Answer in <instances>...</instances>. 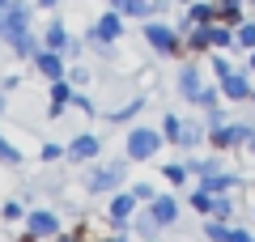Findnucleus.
Masks as SVG:
<instances>
[{
	"label": "nucleus",
	"mask_w": 255,
	"mask_h": 242,
	"mask_svg": "<svg viewBox=\"0 0 255 242\" xmlns=\"http://www.w3.org/2000/svg\"><path fill=\"white\" fill-rule=\"evenodd\" d=\"M30 4H21V0H9V4H0V38L13 47V55H21V60H34L38 47H43V38H34V30H30Z\"/></svg>",
	"instance_id": "nucleus-1"
},
{
	"label": "nucleus",
	"mask_w": 255,
	"mask_h": 242,
	"mask_svg": "<svg viewBox=\"0 0 255 242\" xmlns=\"http://www.w3.org/2000/svg\"><path fill=\"white\" fill-rule=\"evenodd\" d=\"M128 179V153L115 161H102V166H94L90 174H85V191L90 196H111V191H119Z\"/></svg>",
	"instance_id": "nucleus-2"
},
{
	"label": "nucleus",
	"mask_w": 255,
	"mask_h": 242,
	"mask_svg": "<svg viewBox=\"0 0 255 242\" xmlns=\"http://www.w3.org/2000/svg\"><path fill=\"white\" fill-rule=\"evenodd\" d=\"M145 47L153 55H179V51H187L183 47V34H179V26H166V21H145Z\"/></svg>",
	"instance_id": "nucleus-3"
},
{
	"label": "nucleus",
	"mask_w": 255,
	"mask_h": 242,
	"mask_svg": "<svg viewBox=\"0 0 255 242\" xmlns=\"http://www.w3.org/2000/svg\"><path fill=\"white\" fill-rule=\"evenodd\" d=\"M162 144H166L162 127H132V132H128L124 153H128V161H149L157 149H162Z\"/></svg>",
	"instance_id": "nucleus-4"
},
{
	"label": "nucleus",
	"mask_w": 255,
	"mask_h": 242,
	"mask_svg": "<svg viewBox=\"0 0 255 242\" xmlns=\"http://www.w3.org/2000/svg\"><path fill=\"white\" fill-rule=\"evenodd\" d=\"M136 204H140V200L132 196V191H111V208H107V225H111V234H128V230H132Z\"/></svg>",
	"instance_id": "nucleus-5"
},
{
	"label": "nucleus",
	"mask_w": 255,
	"mask_h": 242,
	"mask_svg": "<svg viewBox=\"0 0 255 242\" xmlns=\"http://www.w3.org/2000/svg\"><path fill=\"white\" fill-rule=\"evenodd\" d=\"M247 132H251V123H234V119H226V123H221V127H213V132H209V144H213V149H243V144H247Z\"/></svg>",
	"instance_id": "nucleus-6"
},
{
	"label": "nucleus",
	"mask_w": 255,
	"mask_h": 242,
	"mask_svg": "<svg viewBox=\"0 0 255 242\" xmlns=\"http://www.w3.org/2000/svg\"><path fill=\"white\" fill-rule=\"evenodd\" d=\"M26 234L34 242L55 238V234H60V217H55L51 208H30V213H26Z\"/></svg>",
	"instance_id": "nucleus-7"
},
{
	"label": "nucleus",
	"mask_w": 255,
	"mask_h": 242,
	"mask_svg": "<svg viewBox=\"0 0 255 242\" xmlns=\"http://www.w3.org/2000/svg\"><path fill=\"white\" fill-rule=\"evenodd\" d=\"M174 90H179L183 102H200V94L209 90V85H204V77H200V68H196V64H183L179 77H174Z\"/></svg>",
	"instance_id": "nucleus-8"
},
{
	"label": "nucleus",
	"mask_w": 255,
	"mask_h": 242,
	"mask_svg": "<svg viewBox=\"0 0 255 242\" xmlns=\"http://www.w3.org/2000/svg\"><path fill=\"white\" fill-rule=\"evenodd\" d=\"M217 90L226 94L230 102H247V98L255 94V90H251V72H247V68H234L230 77H221V81H217Z\"/></svg>",
	"instance_id": "nucleus-9"
},
{
	"label": "nucleus",
	"mask_w": 255,
	"mask_h": 242,
	"mask_svg": "<svg viewBox=\"0 0 255 242\" xmlns=\"http://www.w3.org/2000/svg\"><path fill=\"white\" fill-rule=\"evenodd\" d=\"M34 68L43 72V81H47V85H51V81H64V77H68V68H64V55H60V51H47V47H38Z\"/></svg>",
	"instance_id": "nucleus-10"
},
{
	"label": "nucleus",
	"mask_w": 255,
	"mask_h": 242,
	"mask_svg": "<svg viewBox=\"0 0 255 242\" xmlns=\"http://www.w3.org/2000/svg\"><path fill=\"white\" fill-rule=\"evenodd\" d=\"M119 34H124V17H119L115 9H111V13H102V17L94 21V30H90V38H94V43H119Z\"/></svg>",
	"instance_id": "nucleus-11"
},
{
	"label": "nucleus",
	"mask_w": 255,
	"mask_h": 242,
	"mask_svg": "<svg viewBox=\"0 0 255 242\" xmlns=\"http://www.w3.org/2000/svg\"><path fill=\"white\" fill-rule=\"evenodd\" d=\"M98 149H102V140H98V136H90V132H81V136L68 140V157H73V161H94V157H98Z\"/></svg>",
	"instance_id": "nucleus-12"
},
{
	"label": "nucleus",
	"mask_w": 255,
	"mask_h": 242,
	"mask_svg": "<svg viewBox=\"0 0 255 242\" xmlns=\"http://www.w3.org/2000/svg\"><path fill=\"white\" fill-rule=\"evenodd\" d=\"M149 213H153V221L166 230V225L179 221V200H174V196H153V200H149Z\"/></svg>",
	"instance_id": "nucleus-13"
},
{
	"label": "nucleus",
	"mask_w": 255,
	"mask_h": 242,
	"mask_svg": "<svg viewBox=\"0 0 255 242\" xmlns=\"http://www.w3.org/2000/svg\"><path fill=\"white\" fill-rule=\"evenodd\" d=\"M68 107H73V81H51V119H60Z\"/></svg>",
	"instance_id": "nucleus-14"
},
{
	"label": "nucleus",
	"mask_w": 255,
	"mask_h": 242,
	"mask_svg": "<svg viewBox=\"0 0 255 242\" xmlns=\"http://www.w3.org/2000/svg\"><path fill=\"white\" fill-rule=\"evenodd\" d=\"M43 47H47V51H68V30H64V21L60 17H51V21H47V30H43Z\"/></svg>",
	"instance_id": "nucleus-15"
},
{
	"label": "nucleus",
	"mask_w": 255,
	"mask_h": 242,
	"mask_svg": "<svg viewBox=\"0 0 255 242\" xmlns=\"http://www.w3.org/2000/svg\"><path fill=\"white\" fill-rule=\"evenodd\" d=\"M183 47H187L191 55H204V51H213V34H209V26H191L187 34H183Z\"/></svg>",
	"instance_id": "nucleus-16"
},
{
	"label": "nucleus",
	"mask_w": 255,
	"mask_h": 242,
	"mask_svg": "<svg viewBox=\"0 0 255 242\" xmlns=\"http://www.w3.org/2000/svg\"><path fill=\"white\" fill-rule=\"evenodd\" d=\"M238 183H243L238 174H230V170H217V174H204V179H200V187H209L213 196H221V191H234Z\"/></svg>",
	"instance_id": "nucleus-17"
},
{
	"label": "nucleus",
	"mask_w": 255,
	"mask_h": 242,
	"mask_svg": "<svg viewBox=\"0 0 255 242\" xmlns=\"http://www.w3.org/2000/svg\"><path fill=\"white\" fill-rule=\"evenodd\" d=\"M209 136V127L196 123V119H183V132H179V149H196V144Z\"/></svg>",
	"instance_id": "nucleus-18"
},
{
	"label": "nucleus",
	"mask_w": 255,
	"mask_h": 242,
	"mask_svg": "<svg viewBox=\"0 0 255 242\" xmlns=\"http://www.w3.org/2000/svg\"><path fill=\"white\" fill-rule=\"evenodd\" d=\"M209 34H213V51L238 47V38H234V26H226V21H213V26H209Z\"/></svg>",
	"instance_id": "nucleus-19"
},
{
	"label": "nucleus",
	"mask_w": 255,
	"mask_h": 242,
	"mask_svg": "<svg viewBox=\"0 0 255 242\" xmlns=\"http://www.w3.org/2000/svg\"><path fill=\"white\" fill-rule=\"evenodd\" d=\"M132 230H136V234H140V242H145V238H157V230H162V225H157V221H153V213L145 208V213L132 217Z\"/></svg>",
	"instance_id": "nucleus-20"
},
{
	"label": "nucleus",
	"mask_w": 255,
	"mask_h": 242,
	"mask_svg": "<svg viewBox=\"0 0 255 242\" xmlns=\"http://www.w3.org/2000/svg\"><path fill=\"white\" fill-rule=\"evenodd\" d=\"M230 234H234V225H230V221H217V217L204 221V238H209V242H230Z\"/></svg>",
	"instance_id": "nucleus-21"
},
{
	"label": "nucleus",
	"mask_w": 255,
	"mask_h": 242,
	"mask_svg": "<svg viewBox=\"0 0 255 242\" xmlns=\"http://www.w3.org/2000/svg\"><path fill=\"white\" fill-rule=\"evenodd\" d=\"M213 200H217V196H213L209 187H196V191H191V196H187V204L196 208V213H204V217H213Z\"/></svg>",
	"instance_id": "nucleus-22"
},
{
	"label": "nucleus",
	"mask_w": 255,
	"mask_h": 242,
	"mask_svg": "<svg viewBox=\"0 0 255 242\" xmlns=\"http://www.w3.org/2000/svg\"><path fill=\"white\" fill-rule=\"evenodd\" d=\"M217 9H221V21H226V26L247 21V17H243V0H217Z\"/></svg>",
	"instance_id": "nucleus-23"
},
{
	"label": "nucleus",
	"mask_w": 255,
	"mask_h": 242,
	"mask_svg": "<svg viewBox=\"0 0 255 242\" xmlns=\"http://www.w3.org/2000/svg\"><path fill=\"white\" fill-rule=\"evenodd\" d=\"M166 183H174V187H183V183H187L191 179V166H187V161H166Z\"/></svg>",
	"instance_id": "nucleus-24"
},
{
	"label": "nucleus",
	"mask_w": 255,
	"mask_h": 242,
	"mask_svg": "<svg viewBox=\"0 0 255 242\" xmlns=\"http://www.w3.org/2000/svg\"><path fill=\"white\" fill-rule=\"evenodd\" d=\"M234 38H238V51H255V21H238Z\"/></svg>",
	"instance_id": "nucleus-25"
},
{
	"label": "nucleus",
	"mask_w": 255,
	"mask_h": 242,
	"mask_svg": "<svg viewBox=\"0 0 255 242\" xmlns=\"http://www.w3.org/2000/svg\"><path fill=\"white\" fill-rule=\"evenodd\" d=\"M0 161L4 166H21V149H13V140L0 132Z\"/></svg>",
	"instance_id": "nucleus-26"
},
{
	"label": "nucleus",
	"mask_w": 255,
	"mask_h": 242,
	"mask_svg": "<svg viewBox=\"0 0 255 242\" xmlns=\"http://www.w3.org/2000/svg\"><path fill=\"white\" fill-rule=\"evenodd\" d=\"M136 111H140V98H132V102H124V107H119V111H111V123H132V115H136Z\"/></svg>",
	"instance_id": "nucleus-27"
},
{
	"label": "nucleus",
	"mask_w": 255,
	"mask_h": 242,
	"mask_svg": "<svg viewBox=\"0 0 255 242\" xmlns=\"http://www.w3.org/2000/svg\"><path fill=\"white\" fill-rule=\"evenodd\" d=\"M213 217H217V221H230V217H234V200H230V191H221V196L213 200Z\"/></svg>",
	"instance_id": "nucleus-28"
},
{
	"label": "nucleus",
	"mask_w": 255,
	"mask_h": 242,
	"mask_svg": "<svg viewBox=\"0 0 255 242\" xmlns=\"http://www.w3.org/2000/svg\"><path fill=\"white\" fill-rule=\"evenodd\" d=\"M179 132H183V119L179 115H162V136L170 144H179Z\"/></svg>",
	"instance_id": "nucleus-29"
},
{
	"label": "nucleus",
	"mask_w": 255,
	"mask_h": 242,
	"mask_svg": "<svg viewBox=\"0 0 255 242\" xmlns=\"http://www.w3.org/2000/svg\"><path fill=\"white\" fill-rule=\"evenodd\" d=\"M38 157H43V161H60V157H68V144H55V140H47L43 149H38Z\"/></svg>",
	"instance_id": "nucleus-30"
},
{
	"label": "nucleus",
	"mask_w": 255,
	"mask_h": 242,
	"mask_svg": "<svg viewBox=\"0 0 255 242\" xmlns=\"http://www.w3.org/2000/svg\"><path fill=\"white\" fill-rule=\"evenodd\" d=\"M217 170H221L217 157H200V161H191V174H200V179H204V174H217Z\"/></svg>",
	"instance_id": "nucleus-31"
},
{
	"label": "nucleus",
	"mask_w": 255,
	"mask_h": 242,
	"mask_svg": "<svg viewBox=\"0 0 255 242\" xmlns=\"http://www.w3.org/2000/svg\"><path fill=\"white\" fill-rule=\"evenodd\" d=\"M230 72H234V64H230V60H226L221 51H213V77L221 81V77H230Z\"/></svg>",
	"instance_id": "nucleus-32"
},
{
	"label": "nucleus",
	"mask_w": 255,
	"mask_h": 242,
	"mask_svg": "<svg viewBox=\"0 0 255 242\" xmlns=\"http://www.w3.org/2000/svg\"><path fill=\"white\" fill-rule=\"evenodd\" d=\"M0 217H4V221H26V208H21L17 200H9V204L0 208Z\"/></svg>",
	"instance_id": "nucleus-33"
},
{
	"label": "nucleus",
	"mask_w": 255,
	"mask_h": 242,
	"mask_svg": "<svg viewBox=\"0 0 255 242\" xmlns=\"http://www.w3.org/2000/svg\"><path fill=\"white\" fill-rule=\"evenodd\" d=\"M124 13H128V17H149V0H128Z\"/></svg>",
	"instance_id": "nucleus-34"
},
{
	"label": "nucleus",
	"mask_w": 255,
	"mask_h": 242,
	"mask_svg": "<svg viewBox=\"0 0 255 242\" xmlns=\"http://www.w3.org/2000/svg\"><path fill=\"white\" fill-rule=\"evenodd\" d=\"M226 119H230L226 111H221V107H213L209 115H204V127H209V132H213V127H221V123H226Z\"/></svg>",
	"instance_id": "nucleus-35"
},
{
	"label": "nucleus",
	"mask_w": 255,
	"mask_h": 242,
	"mask_svg": "<svg viewBox=\"0 0 255 242\" xmlns=\"http://www.w3.org/2000/svg\"><path fill=\"white\" fill-rule=\"evenodd\" d=\"M128 191H132V196H136L140 204H149V200H153V187H149V183H132Z\"/></svg>",
	"instance_id": "nucleus-36"
},
{
	"label": "nucleus",
	"mask_w": 255,
	"mask_h": 242,
	"mask_svg": "<svg viewBox=\"0 0 255 242\" xmlns=\"http://www.w3.org/2000/svg\"><path fill=\"white\" fill-rule=\"evenodd\" d=\"M73 111H81V115H94V102L85 98V94H73Z\"/></svg>",
	"instance_id": "nucleus-37"
},
{
	"label": "nucleus",
	"mask_w": 255,
	"mask_h": 242,
	"mask_svg": "<svg viewBox=\"0 0 255 242\" xmlns=\"http://www.w3.org/2000/svg\"><path fill=\"white\" fill-rule=\"evenodd\" d=\"M68 81H73V85H85V81H90V72L77 64V68H68Z\"/></svg>",
	"instance_id": "nucleus-38"
},
{
	"label": "nucleus",
	"mask_w": 255,
	"mask_h": 242,
	"mask_svg": "<svg viewBox=\"0 0 255 242\" xmlns=\"http://www.w3.org/2000/svg\"><path fill=\"white\" fill-rule=\"evenodd\" d=\"M196 107H204V111H213V107H217V90H204V94H200V102H196Z\"/></svg>",
	"instance_id": "nucleus-39"
},
{
	"label": "nucleus",
	"mask_w": 255,
	"mask_h": 242,
	"mask_svg": "<svg viewBox=\"0 0 255 242\" xmlns=\"http://www.w3.org/2000/svg\"><path fill=\"white\" fill-rule=\"evenodd\" d=\"M230 242H251V234H247V230H238V225H234V234H230Z\"/></svg>",
	"instance_id": "nucleus-40"
},
{
	"label": "nucleus",
	"mask_w": 255,
	"mask_h": 242,
	"mask_svg": "<svg viewBox=\"0 0 255 242\" xmlns=\"http://www.w3.org/2000/svg\"><path fill=\"white\" fill-rule=\"evenodd\" d=\"M247 153H255V123H251V132H247V144H243Z\"/></svg>",
	"instance_id": "nucleus-41"
},
{
	"label": "nucleus",
	"mask_w": 255,
	"mask_h": 242,
	"mask_svg": "<svg viewBox=\"0 0 255 242\" xmlns=\"http://www.w3.org/2000/svg\"><path fill=\"white\" fill-rule=\"evenodd\" d=\"M247 72H255V51H247Z\"/></svg>",
	"instance_id": "nucleus-42"
},
{
	"label": "nucleus",
	"mask_w": 255,
	"mask_h": 242,
	"mask_svg": "<svg viewBox=\"0 0 255 242\" xmlns=\"http://www.w3.org/2000/svg\"><path fill=\"white\" fill-rule=\"evenodd\" d=\"M124 4H128V0H111V9H115V13H124Z\"/></svg>",
	"instance_id": "nucleus-43"
},
{
	"label": "nucleus",
	"mask_w": 255,
	"mask_h": 242,
	"mask_svg": "<svg viewBox=\"0 0 255 242\" xmlns=\"http://www.w3.org/2000/svg\"><path fill=\"white\" fill-rule=\"evenodd\" d=\"M38 4H43V9H55V4H60V0H38Z\"/></svg>",
	"instance_id": "nucleus-44"
},
{
	"label": "nucleus",
	"mask_w": 255,
	"mask_h": 242,
	"mask_svg": "<svg viewBox=\"0 0 255 242\" xmlns=\"http://www.w3.org/2000/svg\"><path fill=\"white\" fill-rule=\"evenodd\" d=\"M102 242H124V234H115V238H102Z\"/></svg>",
	"instance_id": "nucleus-45"
},
{
	"label": "nucleus",
	"mask_w": 255,
	"mask_h": 242,
	"mask_svg": "<svg viewBox=\"0 0 255 242\" xmlns=\"http://www.w3.org/2000/svg\"><path fill=\"white\" fill-rule=\"evenodd\" d=\"M0 115H4V90H0Z\"/></svg>",
	"instance_id": "nucleus-46"
},
{
	"label": "nucleus",
	"mask_w": 255,
	"mask_h": 242,
	"mask_svg": "<svg viewBox=\"0 0 255 242\" xmlns=\"http://www.w3.org/2000/svg\"><path fill=\"white\" fill-rule=\"evenodd\" d=\"M179 4H196V0H179Z\"/></svg>",
	"instance_id": "nucleus-47"
},
{
	"label": "nucleus",
	"mask_w": 255,
	"mask_h": 242,
	"mask_svg": "<svg viewBox=\"0 0 255 242\" xmlns=\"http://www.w3.org/2000/svg\"><path fill=\"white\" fill-rule=\"evenodd\" d=\"M145 242H157V238H145Z\"/></svg>",
	"instance_id": "nucleus-48"
},
{
	"label": "nucleus",
	"mask_w": 255,
	"mask_h": 242,
	"mask_svg": "<svg viewBox=\"0 0 255 242\" xmlns=\"http://www.w3.org/2000/svg\"><path fill=\"white\" fill-rule=\"evenodd\" d=\"M0 4H9V0H0Z\"/></svg>",
	"instance_id": "nucleus-49"
},
{
	"label": "nucleus",
	"mask_w": 255,
	"mask_h": 242,
	"mask_svg": "<svg viewBox=\"0 0 255 242\" xmlns=\"http://www.w3.org/2000/svg\"><path fill=\"white\" fill-rule=\"evenodd\" d=\"M251 102H255V94H251Z\"/></svg>",
	"instance_id": "nucleus-50"
},
{
	"label": "nucleus",
	"mask_w": 255,
	"mask_h": 242,
	"mask_svg": "<svg viewBox=\"0 0 255 242\" xmlns=\"http://www.w3.org/2000/svg\"><path fill=\"white\" fill-rule=\"evenodd\" d=\"M251 4H255V0H251Z\"/></svg>",
	"instance_id": "nucleus-51"
},
{
	"label": "nucleus",
	"mask_w": 255,
	"mask_h": 242,
	"mask_svg": "<svg viewBox=\"0 0 255 242\" xmlns=\"http://www.w3.org/2000/svg\"><path fill=\"white\" fill-rule=\"evenodd\" d=\"M251 242H255V238H251Z\"/></svg>",
	"instance_id": "nucleus-52"
}]
</instances>
